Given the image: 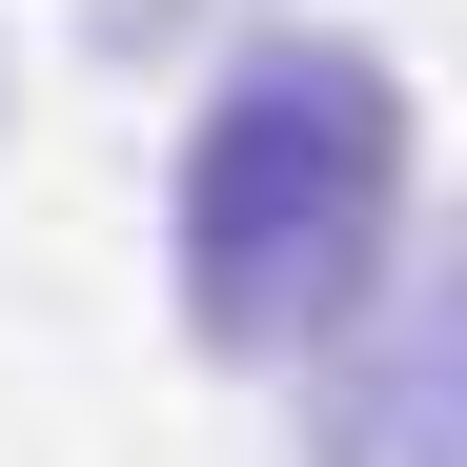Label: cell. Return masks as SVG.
<instances>
[{
  "label": "cell",
  "instance_id": "1",
  "mask_svg": "<svg viewBox=\"0 0 467 467\" xmlns=\"http://www.w3.org/2000/svg\"><path fill=\"white\" fill-rule=\"evenodd\" d=\"M366 223H386V82L366 61H326V142L285 163V102L244 82L203 122V163H183V265H203V305L244 346H285V326H326V305L366 285Z\"/></svg>",
  "mask_w": 467,
  "mask_h": 467
}]
</instances>
